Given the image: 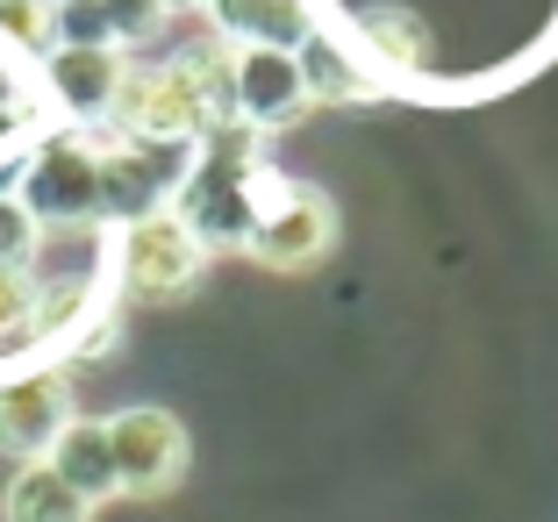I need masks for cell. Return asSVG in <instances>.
Returning <instances> with one entry per match:
<instances>
[{
  "label": "cell",
  "instance_id": "obj_3",
  "mask_svg": "<svg viewBox=\"0 0 558 522\" xmlns=\"http://www.w3.org/2000/svg\"><path fill=\"white\" fill-rule=\"evenodd\" d=\"M108 122H116V136H130V144H165V150H194L201 136L215 130L208 100L194 94L180 58H172V65H130L122 72Z\"/></svg>",
  "mask_w": 558,
  "mask_h": 522
},
{
  "label": "cell",
  "instance_id": "obj_4",
  "mask_svg": "<svg viewBox=\"0 0 558 522\" xmlns=\"http://www.w3.org/2000/svg\"><path fill=\"white\" fill-rule=\"evenodd\" d=\"M201 272H208V251H201V236L180 222L172 208L144 215V222H122V244H116V287L130 301H180L201 287Z\"/></svg>",
  "mask_w": 558,
  "mask_h": 522
},
{
  "label": "cell",
  "instance_id": "obj_24",
  "mask_svg": "<svg viewBox=\"0 0 558 522\" xmlns=\"http://www.w3.org/2000/svg\"><path fill=\"white\" fill-rule=\"evenodd\" d=\"M201 8H215V0H201Z\"/></svg>",
  "mask_w": 558,
  "mask_h": 522
},
{
  "label": "cell",
  "instance_id": "obj_7",
  "mask_svg": "<svg viewBox=\"0 0 558 522\" xmlns=\"http://www.w3.org/2000/svg\"><path fill=\"white\" fill-rule=\"evenodd\" d=\"M65 423H72V373L65 365H29V373L0 379V458L36 465Z\"/></svg>",
  "mask_w": 558,
  "mask_h": 522
},
{
  "label": "cell",
  "instance_id": "obj_21",
  "mask_svg": "<svg viewBox=\"0 0 558 522\" xmlns=\"http://www.w3.org/2000/svg\"><path fill=\"white\" fill-rule=\"evenodd\" d=\"M22 130H29V108H0V150L15 144V136H22Z\"/></svg>",
  "mask_w": 558,
  "mask_h": 522
},
{
  "label": "cell",
  "instance_id": "obj_14",
  "mask_svg": "<svg viewBox=\"0 0 558 522\" xmlns=\"http://www.w3.org/2000/svg\"><path fill=\"white\" fill-rule=\"evenodd\" d=\"M0 522H94V501H80V494L36 458V465H22V473L8 479V494H0Z\"/></svg>",
  "mask_w": 558,
  "mask_h": 522
},
{
  "label": "cell",
  "instance_id": "obj_6",
  "mask_svg": "<svg viewBox=\"0 0 558 522\" xmlns=\"http://www.w3.org/2000/svg\"><path fill=\"white\" fill-rule=\"evenodd\" d=\"M186 158L194 150H165V144H130V136H116V144H100V222H144V215H158L165 201H172V186H180Z\"/></svg>",
  "mask_w": 558,
  "mask_h": 522
},
{
  "label": "cell",
  "instance_id": "obj_2",
  "mask_svg": "<svg viewBox=\"0 0 558 522\" xmlns=\"http://www.w3.org/2000/svg\"><path fill=\"white\" fill-rule=\"evenodd\" d=\"M244 251L265 265V272H308V265H323L329 251H337V208H329V194L265 172L258 222H251Z\"/></svg>",
  "mask_w": 558,
  "mask_h": 522
},
{
  "label": "cell",
  "instance_id": "obj_20",
  "mask_svg": "<svg viewBox=\"0 0 558 522\" xmlns=\"http://www.w3.org/2000/svg\"><path fill=\"white\" fill-rule=\"evenodd\" d=\"M0 108H29V100H22V72H15V50H0Z\"/></svg>",
  "mask_w": 558,
  "mask_h": 522
},
{
  "label": "cell",
  "instance_id": "obj_1",
  "mask_svg": "<svg viewBox=\"0 0 558 522\" xmlns=\"http://www.w3.org/2000/svg\"><path fill=\"white\" fill-rule=\"evenodd\" d=\"M15 201L36 215V229H94L100 222V144L80 130L29 144Z\"/></svg>",
  "mask_w": 558,
  "mask_h": 522
},
{
  "label": "cell",
  "instance_id": "obj_16",
  "mask_svg": "<svg viewBox=\"0 0 558 522\" xmlns=\"http://www.w3.org/2000/svg\"><path fill=\"white\" fill-rule=\"evenodd\" d=\"M36 323V272H0V351H22Z\"/></svg>",
  "mask_w": 558,
  "mask_h": 522
},
{
  "label": "cell",
  "instance_id": "obj_12",
  "mask_svg": "<svg viewBox=\"0 0 558 522\" xmlns=\"http://www.w3.org/2000/svg\"><path fill=\"white\" fill-rule=\"evenodd\" d=\"M294 65H301V86H308V108H359V100H373V86H379V72L365 65L359 50L329 44L323 29L294 50Z\"/></svg>",
  "mask_w": 558,
  "mask_h": 522
},
{
  "label": "cell",
  "instance_id": "obj_23",
  "mask_svg": "<svg viewBox=\"0 0 558 522\" xmlns=\"http://www.w3.org/2000/svg\"><path fill=\"white\" fill-rule=\"evenodd\" d=\"M36 8H58V0H36Z\"/></svg>",
  "mask_w": 558,
  "mask_h": 522
},
{
  "label": "cell",
  "instance_id": "obj_13",
  "mask_svg": "<svg viewBox=\"0 0 558 522\" xmlns=\"http://www.w3.org/2000/svg\"><path fill=\"white\" fill-rule=\"evenodd\" d=\"M44 465L58 479H65L80 501H116V451H108V429L100 423H86V415H72L65 429H58V444L44 451Z\"/></svg>",
  "mask_w": 558,
  "mask_h": 522
},
{
  "label": "cell",
  "instance_id": "obj_17",
  "mask_svg": "<svg viewBox=\"0 0 558 522\" xmlns=\"http://www.w3.org/2000/svg\"><path fill=\"white\" fill-rule=\"evenodd\" d=\"M0 50L44 58L50 50V8H36V0H0Z\"/></svg>",
  "mask_w": 558,
  "mask_h": 522
},
{
  "label": "cell",
  "instance_id": "obj_15",
  "mask_svg": "<svg viewBox=\"0 0 558 522\" xmlns=\"http://www.w3.org/2000/svg\"><path fill=\"white\" fill-rule=\"evenodd\" d=\"M36 251H44V229H36V215L22 208L15 194H0V272H29Z\"/></svg>",
  "mask_w": 558,
  "mask_h": 522
},
{
  "label": "cell",
  "instance_id": "obj_11",
  "mask_svg": "<svg viewBox=\"0 0 558 522\" xmlns=\"http://www.w3.org/2000/svg\"><path fill=\"white\" fill-rule=\"evenodd\" d=\"M215 36L222 44H265V50H301L315 36L308 0H215Z\"/></svg>",
  "mask_w": 558,
  "mask_h": 522
},
{
  "label": "cell",
  "instance_id": "obj_22",
  "mask_svg": "<svg viewBox=\"0 0 558 522\" xmlns=\"http://www.w3.org/2000/svg\"><path fill=\"white\" fill-rule=\"evenodd\" d=\"M158 8H165V15H180V8H201V0H158Z\"/></svg>",
  "mask_w": 558,
  "mask_h": 522
},
{
  "label": "cell",
  "instance_id": "obj_18",
  "mask_svg": "<svg viewBox=\"0 0 558 522\" xmlns=\"http://www.w3.org/2000/svg\"><path fill=\"white\" fill-rule=\"evenodd\" d=\"M50 44H116L108 36V0H58L50 8Z\"/></svg>",
  "mask_w": 558,
  "mask_h": 522
},
{
  "label": "cell",
  "instance_id": "obj_5",
  "mask_svg": "<svg viewBox=\"0 0 558 522\" xmlns=\"http://www.w3.org/2000/svg\"><path fill=\"white\" fill-rule=\"evenodd\" d=\"M108 451H116V494H130V501H158V494H172L186 479V423L172 409H150V401H136V409L108 415Z\"/></svg>",
  "mask_w": 558,
  "mask_h": 522
},
{
  "label": "cell",
  "instance_id": "obj_19",
  "mask_svg": "<svg viewBox=\"0 0 558 522\" xmlns=\"http://www.w3.org/2000/svg\"><path fill=\"white\" fill-rule=\"evenodd\" d=\"M165 8L158 0H108V36H116V50H130V44H158V29H165Z\"/></svg>",
  "mask_w": 558,
  "mask_h": 522
},
{
  "label": "cell",
  "instance_id": "obj_8",
  "mask_svg": "<svg viewBox=\"0 0 558 522\" xmlns=\"http://www.w3.org/2000/svg\"><path fill=\"white\" fill-rule=\"evenodd\" d=\"M230 108H236V122L258 130V136L301 122V114H308V86H301L294 50H265V44L236 50L230 58Z\"/></svg>",
  "mask_w": 558,
  "mask_h": 522
},
{
  "label": "cell",
  "instance_id": "obj_10",
  "mask_svg": "<svg viewBox=\"0 0 558 522\" xmlns=\"http://www.w3.org/2000/svg\"><path fill=\"white\" fill-rule=\"evenodd\" d=\"M359 58L373 72H429L437 36H429V22L415 8L379 0V8H359Z\"/></svg>",
  "mask_w": 558,
  "mask_h": 522
},
{
  "label": "cell",
  "instance_id": "obj_9",
  "mask_svg": "<svg viewBox=\"0 0 558 522\" xmlns=\"http://www.w3.org/2000/svg\"><path fill=\"white\" fill-rule=\"evenodd\" d=\"M122 72H130V58L116 44H50L44 50V86L72 122H108Z\"/></svg>",
  "mask_w": 558,
  "mask_h": 522
}]
</instances>
